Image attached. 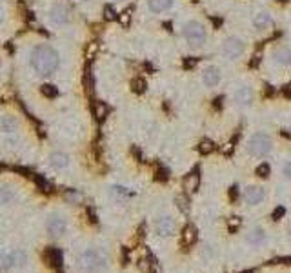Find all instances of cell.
Segmentation results:
<instances>
[{"label":"cell","instance_id":"cell-8","mask_svg":"<svg viewBox=\"0 0 291 273\" xmlns=\"http://www.w3.org/2000/svg\"><path fill=\"white\" fill-rule=\"evenodd\" d=\"M179 232V224L177 219L169 213H160L151 220V233H153L157 239L166 240V239H173Z\"/></svg>","mask_w":291,"mask_h":273},{"label":"cell","instance_id":"cell-9","mask_svg":"<svg viewBox=\"0 0 291 273\" xmlns=\"http://www.w3.org/2000/svg\"><path fill=\"white\" fill-rule=\"evenodd\" d=\"M246 148H248V153H250L251 157H266V155H270L271 148H273V142H271L270 135L260 131L250 136Z\"/></svg>","mask_w":291,"mask_h":273},{"label":"cell","instance_id":"cell-25","mask_svg":"<svg viewBox=\"0 0 291 273\" xmlns=\"http://www.w3.org/2000/svg\"><path fill=\"white\" fill-rule=\"evenodd\" d=\"M133 87H135V91H140V93H142V91L146 89V82L142 79H137L133 82Z\"/></svg>","mask_w":291,"mask_h":273},{"label":"cell","instance_id":"cell-3","mask_svg":"<svg viewBox=\"0 0 291 273\" xmlns=\"http://www.w3.org/2000/svg\"><path fill=\"white\" fill-rule=\"evenodd\" d=\"M42 202V195L31 180L0 173V232L18 230Z\"/></svg>","mask_w":291,"mask_h":273},{"label":"cell","instance_id":"cell-33","mask_svg":"<svg viewBox=\"0 0 291 273\" xmlns=\"http://www.w3.org/2000/svg\"><path fill=\"white\" fill-rule=\"evenodd\" d=\"M211 22H213V24L216 26V28H219V26L222 24V20H221V18H211Z\"/></svg>","mask_w":291,"mask_h":273},{"label":"cell","instance_id":"cell-34","mask_svg":"<svg viewBox=\"0 0 291 273\" xmlns=\"http://www.w3.org/2000/svg\"><path fill=\"white\" fill-rule=\"evenodd\" d=\"M2 71H4V58L0 55V75H2Z\"/></svg>","mask_w":291,"mask_h":273},{"label":"cell","instance_id":"cell-28","mask_svg":"<svg viewBox=\"0 0 291 273\" xmlns=\"http://www.w3.org/2000/svg\"><path fill=\"white\" fill-rule=\"evenodd\" d=\"M258 64H260V55H253V58H251L250 66L255 67V66H258Z\"/></svg>","mask_w":291,"mask_h":273},{"label":"cell","instance_id":"cell-17","mask_svg":"<svg viewBox=\"0 0 291 273\" xmlns=\"http://www.w3.org/2000/svg\"><path fill=\"white\" fill-rule=\"evenodd\" d=\"M199 184H200L199 171H193V173H189V175L184 177V190H186L187 193H193V191L199 190Z\"/></svg>","mask_w":291,"mask_h":273},{"label":"cell","instance_id":"cell-6","mask_svg":"<svg viewBox=\"0 0 291 273\" xmlns=\"http://www.w3.org/2000/svg\"><path fill=\"white\" fill-rule=\"evenodd\" d=\"M44 166L53 175L66 180H73L79 177V162L66 148H51L44 153Z\"/></svg>","mask_w":291,"mask_h":273},{"label":"cell","instance_id":"cell-24","mask_svg":"<svg viewBox=\"0 0 291 273\" xmlns=\"http://www.w3.org/2000/svg\"><path fill=\"white\" fill-rule=\"evenodd\" d=\"M282 175H284V178L291 180V161H287L286 164L282 166Z\"/></svg>","mask_w":291,"mask_h":273},{"label":"cell","instance_id":"cell-29","mask_svg":"<svg viewBox=\"0 0 291 273\" xmlns=\"http://www.w3.org/2000/svg\"><path fill=\"white\" fill-rule=\"evenodd\" d=\"M228 224H229V226H231V228H237L238 224H240V220H238L237 217H231V219L228 220Z\"/></svg>","mask_w":291,"mask_h":273},{"label":"cell","instance_id":"cell-31","mask_svg":"<svg viewBox=\"0 0 291 273\" xmlns=\"http://www.w3.org/2000/svg\"><path fill=\"white\" fill-rule=\"evenodd\" d=\"M106 18H113L115 17V11H113V8H106Z\"/></svg>","mask_w":291,"mask_h":273},{"label":"cell","instance_id":"cell-38","mask_svg":"<svg viewBox=\"0 0 291 273\" xmlns=\"http://www.w3.org/2000/svg\"><path fill=\"white\" fill-rule=\"evenodd\" d=\"M191 2H199V0H191Z\"/></svg>","mask_w":291,"mask_h":273},{"label":"cell","instance_id":"cell-15","mask_svg":"<svg viewBox=\"0 0 291 273\" xmlns=\"http://www.w3.org/2000/svg\"><path fill=\"white\" fill-rule=\"evenodd\" d=\"M235 102H237L238 106H250V104L253 102V89H251L250 86L238 87L237 93H235Z\"/></svg>","mask_w":291,"mask_h":273},{"label":"cell","instance_id":"cell-2","mask_svg":"<svg viewBox=\"0 0 291 273\" xmlns=\"http://www.w3.org/2000/svg\"><path fill=\"white\" fill-rule=\"evenodd\" d=\"M64 273H116L118 246L95 228L82 232L62 249Z\"/></svg>","mask_w":291,"mask_h":273},{"label":"cell","instance_id":"cell-7","mask_svg":"<svg viewBox=\"0 0 291 273\" xmlns=\"http://www.w3.org/2000/svg\"><path fill=\"white\" fill-rule=\"evenodd\" d=\"M46 18L53 28H66L71 24V9L64 0H51L46 8Z\"/></svg>","mask_w":291,"mask_h":273},{"label":"cell","instance_id":"cell-36","mask_svg":"<svg viewBox=\"0 0 291 273\" xmlns=\"http://www.w3.org/2000/svg\"><path fill=\"white\" fill-rule=\"evenodd\" d=\"M113 2H122V0H113Z\"/></svg>","mask_w":291,"mask_h":273},{"label":"cell","instance_id":"cell-27","mask_svg":"<svg viewBox=\"0 0 291 273\" xmlns=\"http://www.w3.org/2000/svg\"><path fill=\"white\" fill-rule=\"evenodd\" d=\"M129 18H131V17H129V11H124V13H122V15H120V22H122V24H129Z\"/></svg>","mask_w":291,"mask_h":273},{"label":"cell","instance_id":"cell-5","mask_svg":"<svg viewBox=\"0 0 291 273\" xmlns=\"http://www.w3.org/2000/svg\"><path fill=\"white\" fill-rule=\"evenodd\" d=\"M28 66L38 79H50L60 67V53L50 42H38L28 51Z\"/></svg>","mask_w":291,"mask_h":273},{"label":"cell","instance_id":"cell-30","mask_svg":"<svg viewBox=\"0 0 291 273\" xmlns=\"http://www.w3.org/2000/svg\"><path fill=\"white\" fill-rule=\"evenodd\" d=\"M4 22H6V9L0 6V26L4 24Z\"/></svg>","mask_w":291,"mask_h":273},{"label":"cell","instance_id":"cell-13","mask_svg":"<svg viewBox=\"0 0 291 273\" xmlns=\"http://www.w3.org/2000/svg\"><path fill=\"white\" fill-rule=\"evenodd\" d=\"M266 240H268V233H266V230H264V228H260V226L251 228L250 232L246 233V242H248L250 246H253V248L262 246Z\"/></svg>","mask_w":291,"mask_h":273},{"label":"cell","instance_id":"cell-11","mask_svg":"<svg viewBox=\"0 0 291 273\" xmlns=\"http://www.w3.org/2000/svg\"><path fill=\"white\" fill-rule=\"evenodd\" d=\"M222 53L228 60H237L244 53V42L237 37H228L222 44Z\"/></svg>","mask_w":291,"mask_h":273},{"label":"cell","instance_id":"cell-37","mask_svg":"<svg viewBox=\"0 0 291 273\" xmlns=\"http://www.w3.org/2000/svg\"><path fill=\"white\" fill-rule=\"evenodd\" d=\"M289 239H291V228H289Z\"/></svg>","mask_w":291,"mask_h":273},{"label":"cell","instance_id":"cell-23","mask_svg":"<svg viewBox=\"0 0 291 273\" xmlns=\"http://www.w3.org/2000/svg\"><path fill=\"white\" fill-rule=\"evenodd\" d=\"M255 173H257L258 177L266 178L268 175L271 173V170H270V164H260V166H257V170H255Z\"/></svg>","mask_w":291,"mask_h":273},{"label":"cell","instance_id":"cell-1","mask_svg":"<svg viewBox=\"0 0 291 273\" xmlns=\"http://www.w3.org/2000/svg\"><path fill=\"white\" fill-rule=\"evenodd\" d=\"M93 224L77 200L69 197L42 202L18 230L40 248L64 249Z\"/></svg>","mask_w":291,"mask_h":273},{"label":"cell","instance_id":"cell-12","mask_svg":"<svg viewBox=\"0 0 291 273\" xmlns=\"http://www.w3.org/2000/svg\"><path fill=\"white\" fill-rule=\"evenodd\" d=\"M266 199V191L260 186H248L244 190V200L248 206H258Z\"/></svg>","mask_w":291,"mask_h":273},{"label":"cell","instance_id":"cell-26","mask_svg":"<svg viewBox=\"0 0 291 273\" xmlns=\"http://www.w3.org/2000/svg\"><path fill=\"white\" fill-rule=\"evenodd\" d=\"M197 64V58H184V67H187V70H189V67H193Z\"/></svg>","mask_w":291,"mask_h":273},{"label":"cell","instance_id":"cell-16","mask_svg":"<svg viewBox=\"0 0 291 273\" xmlns=\"http://www.w3.org/2000/svg\"><path fill=\"white\" fill-rule=\"evenodd\" d=\"M273 62L279 66H289L291 64V50L289 48H279L273 51Z\"/></svg>","mask_w":291,"mask_h":273},{"label":"cell","instance_id":"cell-35","mask_svg":"<svg viewBox=\"0 0 291 273\" xmlns=\"http://www.w3.org/2000/svg\"><path fill=\"white\" fill-rule=\"evenodd\" d=\"M77 2H80V4H87V2H91V0H77Z\"/></svg>","mask_w":291,"mask_h":273},{"label":"cell","instance_id":"cell-4","mask_svg":"<svg viewBox=\"0 0 291 273\" xmlns=\"http://www.w3.org/2000/svg\"><path fill=\"white\" fill-rule=\"evenodd\" d=\"M0 273H55L46 249L20 230L0 232Z\"/></svg>","mask_w":291,"mask_h":273},{"label":"cell","instance_id":"cell-14","mask_svg":"<svg viewBox=\"0 0 291 273\" xmlns=\"http://www.w3.org/2000/svg\"><path fill=\"white\" fill-rule=\"evenodd\" d=\"M202 82H204V86L215 87L216 84L221 82V71L216 70L215 66L206 67V70H204V73H202Z\"/></svg>","mask_w":291,"mask_h":273},{"label":"cell","instance_id":"cell-22","mask_svg":"<svg viewBox=\"0 0 291 273\" xmlns=\"http://www.w3.org/2000/svg\"><path fill=\"white\" fill-rule=\"evenodd\" d=\"M106 115H108V106H106L104 102H96L95 104V117L99 120H102Z\"/></svg>","mask_w":291,"mask_h":273},{"label":"cell","instance_id":"cell-20","mask_svg":"<svg viewBox=\"0 0 291 273\" xmlns=\"http://www.w3.org/2000/svg\"><path fill=\"white\" fill-rule=\"evenodd\" d=\"M195 239H197L195 228H193V226H186V228H184V232H182V242H184V244H191Z\"/></svg>","mask_w":291,"mask_h":273},{"label":"cell","instance_id":"cell-21","mask_svg":"<svg viewBox=\"0 0 291 273\" xmlns=\"http://www.w3.org/2000/svg\"><path fill=\"white\" fill-rule=\"evenodd\" d=\"M213 149H215V144H213L211 141H202L199 144V153H202V155L213 153Z\"/></svg>","mask_w":291,"mask_h":273},{"label":"cell","instance_id":"cell-10","mask_svg":"<svg viewBox=\"0 0 291 273\" xmlns=\"http://www.w3.org/2000/svg\"><path fill=\"white\" fill-rule=\"evenodd\" d=\"M182 35H184V38H186V42L191 46V48H200V46L206 44V38H208L204 26L200 24V22H197V20L186 22V24H184V28H182Z\"/></svg>","mask_w":291,"mask_h":273},{"label":"cell","instance_id":"cell-32","mask_svg":"<svg viewBox=\"0 0 291 273\" xmlns=\"http://www.w3.org/2000/svg\"><path fill=\"white\" fill-rule=\"evenodd\" d=\"M222 100H224V99H222V97H219V99H215V108H219V109H221Z\"/></svg>","mask_w":291,"mask_h":273},{"label":"cell","instance_id":"cell-19","mask_svg":"<svg viewBox=\"0 0 291 273\" xmlns=\"http://www.w3.org/2000/svg\"><path fill=\"white\" fill-rule=\"evenodd\" d=\"M271 17L268 15V13H258L257 17L253 18V26H255V29H268L271 26Z\"/></svg>","mask_w":291,"mask_h":273},{"label":"cell","instance_id":"cell-18","mask_svg":"<svg viewBox=\"0 0 291 273\" xmlns=\"http://www.w3.org/2000/svg\"><path fill=\"white\" fill-rule=\"evenodd\" d=\"M175 0H148V8L151 13H164L173 6Z\"/></svg>","mask_w":291,"mask_h":273}]
</instances>
